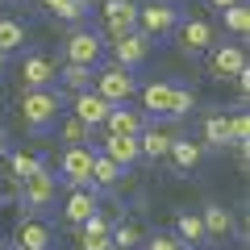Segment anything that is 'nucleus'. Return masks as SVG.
<instances>
[{
    "mask_svg": "<svg viewBox=\"0 0 250 250\" xmlns=\"http://www.w3.org/2000/svg\"><path fill=\"white\" fill-rule=\"evenodd\" d=\"M92 92H96L100 100H108V104H129V96L138 92V80L134 71H125V67H100L96 80H92Z\"/></svg>",
    "mask_w": 250,
    "mask_h": 250,
    "instance_id": "1",
    "label": "nucleus"
},
{
    "mask_svg": "<svg viewBox=\"0 0 250 250\" xmlns=\"http://www.w3.org/2000/svg\"><path fill=\"white\" fill-rule=\"evenodd\" d=\"M21 117H25V129L46 134V129L59 121V92H54V88L25 92V100H21Z\"/></svg>",
    "mask_w": 250,
    "mask_h": 250,
    "instance_id": "2",
    "label": "nucleus"
},
{
    "mask_svg": "<svg viewBox=\"0 0 250 250\" xmlns=\"http://www.w3.org/2000/svg\"><path fill=\"white\" fill-rule=\"evenodd\" d=\"M54 200H59V179H54L50 171H38V175L21 179V208H25V217L46 213Z\"/></svg>",
    "mask_w": 250,
    "mask_h": 250,
    "instance_id": "3",
    "label": "nucleus"
},
{
    "mask_svg": "<svg viewBox=\"0 0 250 250\" xmlns=\"http://www.w3.org/2000/svg\"><path fill=\"white\" fill-rule=\"evenodd\" d=\"M179 25V9L175 4H163V0H154V4H138V34L142 38H163L171 34V29Z\"/></svg>",
    "mask_w": 250,
    "mask_h": 250,
    "instance_id": "4",
    "label": "nucleus"
},
{
    "mask_svg": "<svg viewBox=\"0 0 250 250\" xmlns=\"http://www.w3.org/2000/svg\"><path fill=\"white\" fill-rule=\"evenodd\" d=\"M92 159H96L92 146H67L62 159H59L62 179H67L71 188H92Z\"/></svg>",
    "mask_w": 250,
    "mask_h": 250,
    "instance_id": "5",
    "label": "nucleus"
},
{
    "mask_svg": "<svg viewBox=\"0 0 250 250\" xmlns=\"http://www.w3.org/2000/svg\"><path fill=\"white\" fill-rule=\"evenodd\" d=\"M242 71H246V50L238 42H217L208 50V75L213 80H233Z\"/></svg>",
    "mask_w": 250,
    "mask_h": 250,
    "instance_id": "6",
    "label": "nucleus"
},
{
    "mask_svg": "<svg viewBox=\"0 0 250 250\" xmlns=\"http://www.w3.org/2000/svg\"><path fill=\"white\" fill-rule=\"evenodd\" d=\"M104 29L113 38H125V34H134L138 29V4L134 0H104Z\"/></svg>",
    "mask_w": 250,
    "mask_h": 250,
    "instance_id": "7",
    "label": "nucleus"
},
{
    "mask_svg": "<svg viewBox=\"0 0 250 250\" xmlns=\"http://www.w3.org/2000/svg\"><path fill=\"white\" fill-rule=\"evenodd\" d=\"M179 46L184 50H213L217 46V29H213V21H205V17H188V21H179Z\"/></svg>",
    "mask_w": 250,
    "mask_h": 250,
    "instance_id": "8",
    "label": "nucleus"
},
{
    "mask_svg": "<svg viewBox=\"0 0 250 250\" xmlns=\"http://www.w3.org/2000/svg\"><path fill=\"white\" fill-rule=\"evenodd\" d=\"M146 54H150V38H142L138 29L113 42V59H117V67H125V71L142 67V62H146Z\"/></svg>",
    "mask_w": 250,
    "mask_h": 250,
    "instance_id": "9",
    "label": "nucleus"
},
{
    "mask_svg": "<svg viewBox=\"0 0 250 250\" xmlns=\"http://www.w3.org/2000/svg\"><path fill=\"white\" fill-rule=\"evenodd\" d=\"M96 154H104L108 163H117V167H121V175L134 167L138 159H142V150H138V138H117V134L100 138V150H96Z\"/></svg>",
    "mask_w": 250,
    "mask_h": 250,
    "instance_id": "10",
    "label": "nucleus"
},
{
    "mask_svg": "<svg viewBox=\"0 0 250 250\" xmlns=\"http://www.w3.org/2000/svg\"><path fill=\"white\" fill-rule=\"evenodd\" d=\"M92 213H100L96 188H71V196H67V205H62V221L67 225H83Z\"/></svg>",
    "mask_w": 250,
    "mask_h": 250,
    "instance_id": "11",
    "label": "nucleus"
},
{
    "mask_svg": "<svg viewBox=\"0 0 250 250\" xmlns=\"http://www.w3.org/2000/svg\"><path fill=\"white\" fill-rule=\"evenodd\" d=\"M67 62H75V67H96L100 62V38L88 34V29H80V34L67 38Z\"/></svg>",
    "mask_w": 250,
    "mask_h": 250,
    "instance_id": "12",
    "label": "nucleus"
},
{
    "mask_svg": "<svg viewBox=\"0 0 250 250\" xmlns=\"http://www.w3.org/2000/svg\"><path fill=\"white\" fill-rule=\"evenodd\" d=\"M104 129H108V134H117V138H138V134L146 129V121H142L138 108L113 104V108H108V117H104Z\"/></svg>",
    "mask_w": 250,
    "mask_h": 250,
    "instance_id": "13",
    "label": "nucleus"
},
{
    "mask_svg": "<svg viewBox=\"0 0 250 250\" xmlns=\"http://www.w3.org/2000/svg\"><path fill=\"white\" fill-rule=\"evenodd\" d=\"M21 75H25V92H42V88H50V83L59 80V67H54V59H46V54H29L25 67H21Z\"/></svg>",
    "mask_w": 250,
    "mask_h": 250,
    "instance_id": "14",
    "label": "nucleus"
},
{
    "mask_svg": "<svg viewBox=\"0 0 250 250\" xmlns=\"http://www.w3.org/2000/svg\"><path fill=\"white\" fill-rule=\"evenodd\" d=\"M108 100H100L96 92H80V96L71 100V117L75 121H83L88 129H96V125H104V117H108Z\"/></svg>",
    "mask_w": 250,
    "mask_h": 250,
    "instance_id": "15",
    "label": "nucleus"
},
{
    "mask_svg": "<svg viewBox=\"0 0 250 250\" xmlns=\"http://www.w3.org/2000/svg\"><path fill=\"white\" fill-rule=\"evenodd\" d=\"M50 242H54L50 225L38 221V217H25V221L17 225V246H21V250H46Z\"/></svg>",
    "mask_w": 250,
    "mask_h": 250,
    "instance_id": "16",
    "label": "nucleus"
},
{
    "mask_svg": "<svg viewBox=\"0 0 250 250\" xmlns=\"http://www.w3.org/2000/svg\"><path fill=\"white\" fill-rule=\"evenodd\" d=\"M167 154H171V163H175L179 171H196V167H200V159H205V146L192 142V138H175Z\"/></svg>",
    "mask_w": 250,
    "mask_h": 250,
    "instance_id": "17",
    "label": "nucleus"
},
{
    "mask_svg": "<svg viewBox=\"0 0 250 250\" xmlns=\"http://www.w3.org/2000/svg\"><path fill=\"white\" fill-rule=\"evenodd\" d=\"M171 142H175V138H171L167 129H159V125H150V129L138 134V150H142V159H163V154L171 150Z\"/></svg>",
    "mask_w": 250,
    "mask_h": 250,
    "instance_id": "18",
    "label": "nucleus"
},
{
    "mask_svg": "<svg viewBox=\"0 0 250 250\" xmlns=\"http://www.w3.org/2000/svg\"><path fill=\"white\" fill-rule=\"evenodd\" d=\"M200 221H205L208 238H229V233H233V217H229V208H225V205H205Z\"/></svg>",
    "mask_w": 250,
    "mask_h": 250,
    "instance_id": "19",
    "label": "nucleus"
},
{
    "mask_svg": "<svg viewBox=\"0 0 250 250\" xmlns=\"http://www.w3.org/2000/svg\"><path fill=\"white\" fill-rule=\"evenodd\" d=\"M171 96H175V83H146L142 88V108H150V113H171Z\"/></svg>",
    "mask_w": 250,
    "mask_h": 250,
    "instance_id": "20",
    "label": "nucleus"
},
{
    "mask_svg": "<svg viewBox=\"0 0 250 250\" xmlns=\"http://www.w3.org/2000/svg\"><path fill=\"white\" fill-rule=\"evenodd\" d=\"M175 238L184 242V246H196V242H208L205 233V221H200V213H184L175 221Z\"/></svg>",
    "mask_w": 250,
    "mask_h": 250,
    "instance_id": "21",
    "label": "nucleus"
},
{
    "mask_svg": "<svg viewBox=\"0 0 250 250\" xmlns=\"http://www.w3.org/2000/svg\"><path fill=\"white\" fill-rule=\"evenodd\" d=\"M59 80L67 83V88L80 96V92H92V80H96V67H75V62H67L59 71Z\"/></svg>",
    "mask_w": 250,
    "mask_h": 250,
    "instance_id": "22",
    "label": "nucleus"
},
{
    "mask_svg": "<svg viewBox=\"0 0 250 250\" xmlns=\"http://www.w3.org/2000/svg\"><path fill=\"white\" fill-rule=\"evenodd\" d=\"M205 146H208V150H225V146H233L229 142V117L217 113V117L205 121Z\"/></svg>",
    "mask_w": 250,
    "mask_h": 250,
    "instance_id": "23",
    "label": "nucleus"
},
{
    "mask_svg": "<svg viewBox=\"0 0 250 250\" xmlns=\"http://www.w3.org/2000/svg\"><path fill=\"white\" fill-rule=\"evenodd\" d=\"M25 46V25L13 17H0V54H13Z\"/></svg>",
    "mask_w": 250,
    "mask_h": 250,
    "instance_id": "24",
    "label": "nucleus"
},
{
    "mask_svg": "<svg viewBox=\"0 0 250 250\" xmlns=\"http://www.w3.org/2000/svg\"><path fill=\"white\" fill-rule=\"evenodd\" d=\"M117 179H121V167L108 163L104 154H96V159H92V188H113Z\"/></svg>",
    "mask_w": 250,
    "mask_h": 250,
    "instance_id": "25",
    "label": "nucleus"
},
{
    "mask_svg": "<svg viewBox=\"0 0 250 250\" xmlns=\"http://www.w3.org/2000/svg\"><path fill=\"white\" fill-rule=\"evenodd\" d=\"M108 242H113V250H134L138 242H142V229H138L134 221H121L117 229H108Z\"/></svg>",
    "mask_w": 250,
    "mask_h": 250,
    "instance_id": "26",
    "label": "nucleus"
},
{
    "mask_svg": "<svg viewBox=\"0 0 250 250\" xmlns=\"http://www.w3.org/2000/svg\"><path fill=\"white\" fill-rule=\"evenodd\" d=\"M9 167H13V175H17V179H29V175H38V171H46V167H42V159H34V154H25V150L13 154Z\"/></svg>",
    "mask_w": 250,
    "mask_h": 250,
    "instance_id": "27",
    "label": "nucleus"
},
{
    "mask_svg": "<svg viewBox=\"0 0 250 250\" xmlns=\"http://www.w3.org/2000/svg\"><path fill=\"white\" fill-rule=\"evenodd\" d=\"M62 142L67 146H83V142H92V129L83 121H75V117H67V121H62Z\"/></svg>",
    "mask_w": 250,
    "mask_h": 250,
    "instance_id": "28",
    "label": "nucleus"
},
{
    "mask_svg": "<svg viewBox=\"0 0 250 250\" xmlns=\"http://www.w3.org/2000/svg\"><path fill=\"white\" fill-rule=\"evenodd\" d=\"M221 17H225V29H229V34H238V38L250 29V13H246V4H233V9H225Z\"/></svg>",
    "mask_w": 250,
    "mask_h": 250,
    "instance_id": "29",
    "label": "nucleus"
},
{
    "mask_svg": "<svg viewBox=\"0 0 250 250\" xmlns=\"http://www.w3.org/2000/svg\"><path fill=\"white\" fill-rule=\"evenodd\" d=\"M196 108V92L192 88H175V96H171V117H184Z\"/></svg>",
    "mask_w": 250,
    "mask_h": 250,
    "instance_id": "30",
    "label": "nucleus"
},
{
    "mask_svg": "<svg viewBox=\"0 0 250 250\" xmlns=\"http://www.w3.org/2000/svg\"><path fill=\"white\" fill-rule=\"evenodd\" d=\"M229 142L238 146V142H250V117L246 113H233L229 117Z\"/></svg>",
    "mask_w": 250,
    "mask_h": 250,
    "instance_id": "31",
    "label": "nucleus"
},
{
    "mask_svg": "<svg viewBox=\"0 0 250 250\" xmlns=\"http://www.w3.org/2000/svg\"><path fill=\"white\" fill-rule=\"evenodd\" d=\"M83 229V238H108V221H104V213H92L88 221L80 225Z\"/></svg>",
    "mask_w": 250,
    "mask_h": 250,
    "instance_id": "32",
    "label": "nucleus"
},
{
    "mask_svg": "<svg viewBox=\"0 0 250 250\" xmlns=\"http://www.w3.org/2000/svg\"><path fill=\"white\" fill-rule=\"evenodd\" d=\"M146 250H184V242H179L175 233H154V238L146 242Z\"/></svg>",
    "mask_w": 250,
    "mask_h": 250,
    "instance_id": "33",
    "label": "nucleus"
},
{
    "mask_svg": "<svg viewBox=\"0 0 250 250\" xmlns=\"http://www.w3.org/2000/svg\"><path fill=\"white\" fill-rule=\"evenodd\" d=\"M80 242H83V250H113L108 238H80Z\"/></svg>",
    "mask_w": 250,
    "mask_h": 250,
    "instance_id": "34",
    "label": "nucleus"
},
{
    "mask_svg": "<svg viewBox=\"0 0 250 250\" xmlns=\"http://www.w3.org/2000/svg\"><path fill=\"white\" fill-rule=\"evenodd\" d=\"M42 4H46V9L54 13V17H62V13H67V4H71V0H42Z\"/></svg>",
    "mask_w": 250,
    "mask_h": 250,
    "instance_id": "35",
    "label": "nucleus"
},
{
    "mask_svg": "<svg viewBox=\"0 0 250 250\" xmlns=\"http://www.w3.org/2000/svg\"><path fill=\"white\" fill-rule=\"evenodd\" d=\"M233 83H238V92H242V96H246V92H250V67H246V71H242V75H233Z\"/></svg>",
    "mask_w": 250,
    "mask_h": 250,
    "instance_id": "36",
    "label": "nucleus"
},
{
    "mask_svg": "<svg viewBox=\"0 0 250 250\" xmlns=\"http://www.w3.org/2000/svg\"><path fill=\"white\" fill-rule=\"evenodd\" d=\"M208 4H213V9H221V13H225V9H233V4H246V0H208Z\"/></svg>",
    "mask_w": 250,
    "mask_h": 250,
    "instance_id": "37",
    "label": "nucleus"
},
{
    "mask_svg": "<svg viewBox=\"0 0 250 250\" xmlns=\"http://www.w3.org/2000/svg\"><path fill=\"white\" fill-rule=\"evenodd\" d=\"M4 62H9V54H0V71H4Z\"/></svg>",
    "mask_w": 250,
    "mask_h": 250,
    "instance_id": "38",
    "label": "nucleus"
},
{
    "mask_svg": "<svg viewBox=\"0 0 250 250\" xmlns=\"http://www.w3.org/2000/svg\"><path fill=\"white\" fill-rule=\"evenodd\" d=\"M0 154H4V134H0Z\"/></svg>",
    "mask_w": 250,
    "mask_h": 250,
    "instance_id": "39",
    "label": "nucleus"
},
{
    "mask_svg": "<svg viewBox=\"0 0 250 250\" xmlns=\"http://www.w3.org/2000/svg\"><path fill=\"white\" fill-rule=\"evenodd\" d=\"M163 4H171V0H163Z\"/></svg>",
    "mask_w": 250,
    "mask_h": 250,
    "instance_id": "40",
    "label": "nucleus"
},
{
    "mask_svg": "<svg viewBox=\"0 0 250 250\" xmlns=\"http://www.w3.org/2000/svg\"><path fill=\"white\" fill-rule=\"evenodd\" d=\"M17 250H21V246H17Z\"/></svg>",
    "mask_w": 250,
    "mask_h": 250,
    "instance_id": "41",
    "label": "nucleus"
}]
</instances>
